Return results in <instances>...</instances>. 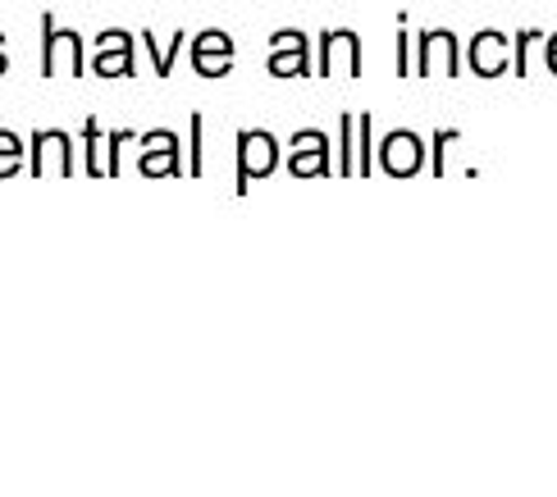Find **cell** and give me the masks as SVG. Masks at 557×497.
<instances>
[{"label":"cell","instance_id":"6da1fadb","mask_svg":"<svg viewBox=\"0 0 557 497\" xmlns=\"http://www.w3.org/2000/svg\"><path fill=\"white\" fill-rule=\"evenodd\" d=\"M69 55V74L74 78H87V46L74 28H60L55 14L46 10L41 14V78H55V55Z\"/></svg>","mask_w":557,"mask_h":497},{"label":"cell","instance_id":"7a4b0ae2","mask_svg":"<svg viewBox=\"0 0 557 497\" xmlns=\"http://www.w3.org/2000/svg\"><path fill=\"white\" fill-rule=\"evenodd\" d=\"M278 164V141L261 128H243L238 133V192H247L251 178L274 174Z\"/></svg>","mask_w":557,"mask_h":497},{"label":"cell","instance_id":"3957f363","mask_svg":"<svg viewBox=\"0 0 557 497\" xmlns=\"http://www.w3.org/2000/svg\"><path fill=\"white\" fill-rule=\"evenodd\" d=\"M343 64L347 78H361V37L352 28H324L320 33V78H334Z\"/></svg>","mask_w":557,"mask_h":497},{"label":"cell","instance_id":"277c9868","mask_svg":"<svg viewBox=\"0 0 557 497\" xmlns=\"http://www.w3.org/2000/svg\"><path fill=\"white\" fill-rule=\"evenodd\" d=\"M270 74L274 78H301L311 74V41L297 28H278L270 37Z\"/></svg>","mask_w":557,"mask_h":497},{"label":"cell","instance_id":"5b68a950","mask_svg":"<svg viewBox=\"0 0 557 497\" xmlns=\"http://www.w3.org/2000/svg\"><path fill=\"white\" fill-rule=\"evenodd\" d=\"M467 60L475 69V78H498L512 64V37H503L498 28H480L467 46Z\"/></svg>","mask_w":557,"mask_h":497},{"label":"cell","instance_id":"8992f818","mask_svg":"<svg viewBox=\"0 0 557 497\" xmlns=\"http://www.w3.org/2000/svg\"><path fill=\"white\" fill-rule=\"evenodd\" d=\"M416 46H421V55H416V74L421 78H434V69H444V78H457L461 55H457V37L448 28H425Z\"/></svg>","mask_w":557,"mask_h":497},{"label":"cell","instance_id":"52a82bcc","mask_svg":"<svg viewBox=\"0 0 557 497\" xmlns=\"http://www.w3.org/2000/svg\"><path fill=\"white\" fill-rule=\"evenodd\" d=\"M133 46H137V37H128L124 28H106L97 37V64H91V69H97L101 78H133L137 74Z\"/></svg>","mask_w":557,"mask_h":497},{"label":"cell","instance_id":"ba28073f","mask_svg":"<svg viewBox=\"0 0 557 497\" xmlns=\"http://www.w3.org/2000/svg\"><path fill=\"white\" fill-rule=\"evenodd\" d=\"M380 164H384V174H393V178H411L425 164V141L416 133H407V128L388 133L380 141Z\"/></svg>","mask_w":557,"mask_h":497},{"label":"cell","instance_id":"9c48e42d","mask_svg":"<svg viewBox=\"0 0 557 497\" xmlns=\"http://www.w3.org/2000/svg\"><path fill=\"white\" fill-rule=\"evenodd\" d=\"M193 64L201 78H224L234 69V37L220 33V28H206L193 41Z\"/></svg>","mask_w":557,"mask_h":497},{"label":"cell","instance_id":"30bf717a","mask_svg":"<svg viewBox=\"0 0 557 497\" xmlns=\"http://www.w3.org/2000/svg\"><path fill=\"white\" fill-rule=\"evenodd\" d=\"M288 170L297 178H307V174H330L334 164H330V137L315 133V128H301L293 133V156H288Z\"/></svg>","mask_w":557,"mask_h":497},{"label":"cell","instance_id":"8fae6325","mask_svg":"<svg viewBox=\"0 0 557 497\" xmlns=\"http://www.w3.org/2000/svg\"><path fill=\"white\" fill-rule=\"evenodd\" d=\"M143 174H183L178 164V137L174 133H143Z\"/></svg>","mask_w":557,"mask_h":497},{"label":"cell","instance_id":"7c38bea8","mask_svg":"<svg viewBox=\"0 0 557 497\" xmlns=\"http://www.w3.org/2000/svg\"><path fill=\"white\" fill-rule=\"evenodd\" d=\"M137 41H143V46H147V51H151V64H156V78H170V74H174V60H178V51H183V41H188V37H183V33H174V41L165 46V51H160V41H156V33H143V37H137Z\"/></svg>","mask_w":557,"mask_h":497},{"label":"cell","instance_id":"4fadbf2b","mask_svg":"<svg viewBox=\"0 0 557 497\" xmlns=\"http://www.w3.org/2000/svg\"><path fill=\"white\" fill-rule=\"evenodd\" d=\"M338 170L343 174H357V114H343L338 120Z\"/></svg>","mask_w":557,"mask_h":497},{"label":"cell","instance_id":"5bb4252c","mask_svg":"<svg viewBox=\"0 0 557 497\" xmlns=\"http://www.w3.org/2000/svg\"><path fill=\"white\" fill-rule=\"evenodd\" d=\"M23 170V137H14L10 128H0V178H10Z\"/></svg>","mask_w":557,"mask_h":497},{"label":"cell","instance_id":"9a60e30c","mask_svg":"<svg viewBox=\"0 0 557 497\" xmlns=\"http://www.w3.org/2000/svg\"><path fill=\"white\" fill-rule=\"evenodd\" d=\"M375 141H370V114H357V174H370L375 170Z\"/></svg>","mask_w":557,"mask_h":497},{"label":"cell","instance_id":"2e32d148","mask_svg":"<svg viewBox=\"0 0 557 497\" xmlns=\"http://www.w3.org/2000/svg\"><path fill=\"white\" fill-rule=\"evenodd\" d=\"M83 141H87V174H106V164H101V124L97 120H87Z\"/></svg>","mask_w":557,"mask_h":497},{"label":"cell","instance_id":"e0dca14e","mask_svg":"<svg viewBox=\"0 0 557 497\" xmlns=\"http://www.w3.org/2000/svg\"><path fill=\"white\" fill-rule=\"evenodd\" d=\"M188 174L201 178L206 174V156H201V114L193 110V141H188Z\"/></svg>","mask_w":557,"mask_h":497},{"label":"cell","instance_id":"ac0fdd59","mask_svg":"<svg viewBox=\"0 0 557 497\" xmlns=\"http://www.w3.org/2000/svg\"><path fill=\"white\" fill-rule=\"evenodd\" d=\"M535 41H544V33H535V28H525V33L512 37V64H517L521 78H525V55H530V46H535Z\"/></svg>","mask_w":557,"mask_h":497},{"label":"cell","instance_id":"d6986e66","mask_svg":"<svg viewBox=\"0 0 557 497\" xmlns=\"http://www.w3.org/2000/svg\"><path fill=\"white\" fill-rule=\"evenodd\" d=\"M411 74V37H407V14H398V78Z\"/></svg>","mask_w":557,"mask_h":497},{"label":"cell","instance_id":"ffe728a7","mask_svg":"<svg viewBox=\"0 0 557 497\" xmlns=\"http://www.w3.org/2000/svg\"><path fill=\"white\" fill-rule=\"evenodd\" d=\"M453 141H457V128L434 133V156H430V170H434V174H444V147H453Z\"/></svg>","mask_w":557,"mask_h":497},{"label":"cell","instance_id":"44dd1931","mask_svg":"<svg viewBox=\"0 0 557 497\" xmlns=\"http://www.w3.org/2000/svg\"><path fill=\"white\" fill-rule=\"evenodd\" d=\"M133 133H110V141H106V151H110V160H106V174L114 178L120 174V151H124V141H128Z\"/></svg>","mask_w":557,"mask_h":497},{"label":"cell","instance_id":"7402d4cb","mask_svg":"<svg viewBox=\"0 0 557 497\" xmlns=\"http://www.w3.org/2000/svg\"><path fill=\"white\" fill-rule=\"evenodd\" d=\"M544 55H548V69H553V74H557V33L548 37V46H544Z\"/></svg>","mask_w":557,"mask_h":497},{"label":"cell","instance_id":"603a6c76","mask_svg":"<svg viewBox=\"0 0 557 497\" xmlns=\"http://www.w3.org/2000/svg\"><path fill=\"white\" fill-rule=\"evenodd\" d=\"M5 69H10V60H5V51H0V74H5Z\"/></svg>","mask_w":557,"mask_h":497}]
</instances>
